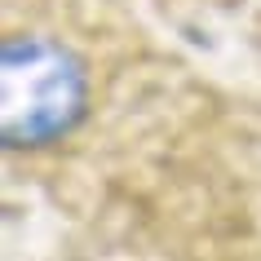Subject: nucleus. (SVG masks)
<instances>
[{
	"mask_svg": "<svg viewBox=\"0 0 261 261\" xmlns=\"http://www.w3.org/2000/svg\"><path fill=\"white\" fill-rule=\"evenodd\" d=\"M89 102L80 58L44 36H14L0 49V138L9 151H40L67 138Z\"/></svg>",
	"mask_w": 261,
	"mask_h": 261,
	"instance_id": "nucleus-1",
	"label": "nucleus"
}]
</instances>
